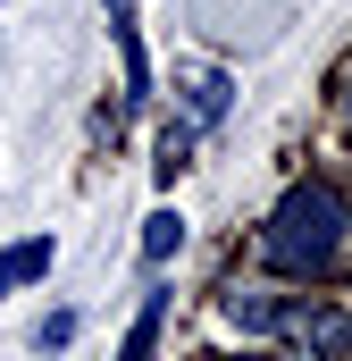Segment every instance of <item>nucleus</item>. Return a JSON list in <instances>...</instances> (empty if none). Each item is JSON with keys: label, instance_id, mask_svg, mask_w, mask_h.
<instances>
[{"label": "nucleus", "instance_id": "nucleus-1", "mask_svg": "<svg viewBox=\"0 0 352 361\" xmlns=\"http://www.w3.org/2000/svg\"><path fill=\"white\" fill-rule=\"evenodd\" d=\"M344 235H352V210H344V193L336 185H294L277 210H268V227H260V261L277 277H327L336 261H344Z\"/></svg>", "mask_w": 352, "mask_h": 361}, {"label": "nucleus", "instance_id": "nucleus-2", "mask_svg": "<svg viewBox=\"0 0 352 361\" xmlns=\"http://www.w3.org/2000/svg\"><path fill=\"white\" fill-rule=\"evenodd\" d=\"M109 34L126 59V101H151V68H143V34H134V0H109Z\"/></svg>", "mask_w": 352, "mask_h": 361}, {"label": "nucleus", "instance_id": "nucleus-3", "mask_svg": "<svg viewBox=\"0 0 352 361\" xmlns=\"http://www.w3.org/2000/svg\"><path fill=\"white\" fill-rule=\"evenodd\" d=\"M176 92H184V126H218V118H227V76H218V68H193V76H176Z\"/></svg>", "mask_w": 352, "mask_h": 361}, {"label": "nucleus", "instance_id": "nucleus-4", "mask_svg": "<svg viewBox=\"0 0 352 361\" xmlns=\"http://www.w3.org/2000/svg\"><path fill=\"white\" fill-rule=\"evenodd\" d=\"M51 261H59V244H51V235H25V244H8V252H0V294H17V286L51 277Z\"/></svg>", "mask_w": 352, "mask_h": 361}, {"label": "nucleus", "instance_id": "nucleus-5", "mask_svg": "<svg viewBox=\"0 0 352 361\" xmlns=\"http://www.w3.org/2000/svg\"><path fill=\"white\" fill-rule=\"evenodd\" d=\"M160 319H168V286H151V294H143V311H134L126 353H118V361H151V345H160Z\"/></svg>", "mask_w": 352, "mask_h": 361}, {"label": "nucleus", "instance_id": "nucleus-6", "mask_svg": "<svg viewBox=\"0 0 352 361\" xmlns=\"http://www.w3.org/2000/svg\"><path fill=\"white\" fill-rule=\"evenodd\" d=\"M176 244H184V219H176V210H151V219H143V261H151V269H168Z\"/></svg>", "mask_w": 352, "mask_h": 361}, {"label": "nucleus", "instance_id": "nucleus-7", "mask_svg": "<svg viewBox=\"0 0 352 361\" xmlns=\"http://www.w3.org/2000/svg\"><path fill=\"white\" fill-rule=\"evenodd\" d=\"M184 152H193V126H184V118H168V126H160V185H176Z\"/></svg>", "mask_w": 352, "mask_h": 361}, {"label": "nucleus", "instance_id": "nucleus-8", "mask_svg": "<svg viewBox=\"0 0 352 361\" xmlns=\"http://www.w3.org/2000/svg\"><path fill=\"white\" fill-rule=\"evenodd\" d=\"M68 336H76V311H59V319H42V336H34V345H42V353H59Z\"/></svg>", "mask_w": 352, "mask_h": 361}, {"label": "nucleus", "instance_id": "nucleus-9", "mask_svg": "<svg viewBox=\"0 0 352 361\" xmlns=\"http://www.w3.org/2000/svg\"><path fill=\"white\" fill-rule=\"evenodd\" d=\"M344 135H352V76H344Z\"/></svg>", "mask_w": 352, "mask_h": 361}, {"label": "nucleus", "instance_id": "nucleus-10", "mask_svg": "<svg viewBox=\"0 0 352 361\" xmlns=\"http://www.w3.org/2000/svg\"><path fill=\"white\" fill-rule=\"evenodd\" d=\"M244 361H277V353H244Z\"/></svg>", "mask_w": 352, "mask_h": 361}]
</instances>
